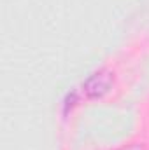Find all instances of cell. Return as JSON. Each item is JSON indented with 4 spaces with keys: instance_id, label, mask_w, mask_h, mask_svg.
Here are the masks:
<instances>
[{
    "instance_id": "obj_1",
    "label": "cell",
    "mask_w": 149,
    "mask_h": 150,
    "mask_svg": "<svg viewBox=\"0 0 149 150\" xmlns=\"http://www.w3.org/2000/svg\"><path fill=\"white\" fill-rule=\"evenodd\" d=\"M112 80H114V77H112L111 72H105V70L97 72V74H93L86 82H84L82 93H84L88 98H100V96H104V94L111 89Z\"/></svg>"
},
{
    "instance_id": "obj_2",
    "label": "cell",
    "mask_w": 149,
    "mask_h": 150,
    "mask_svg": "<svg viewBox=\"0 0 149 150\" xmlns=\"http://www.w3.org/2000/svg\"><path fill=\"white\" fill-rule=\"evenodd\" d=\"M119 150H146L144 145H140V143H132V145H128V147H123V149Z\"/></svg>"
}]
</instances>
